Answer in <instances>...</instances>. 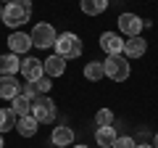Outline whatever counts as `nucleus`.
<instances>
[{
    "instance_id": "nucleus-11",
    "label": "nucleus",
    "mask_w": 158,
    "mask_h": 148,
    "mask_svg": "<svg viewBox=\"0 0 158 148\" xmlns=\"http://www.w3.org/2000/svg\"><path fill=\"white\" fill-rule=\"evenodd\" d=\"M50 143H53L56 148H66V146H74V130H71V127H63V124L53 127Z\"/></svg>"
},
{
    "instance_id": "nucleus-9",
    "label": "nucleus",
    "mask_w": 158,
    "mask_h": 148,
    "mask_svg": "<svg viewBox=\"0 0 158 148\" xmlns=\"http://www.w3.org/2000/svg\"><path fill=\"white\" fill-rule=\"evenodd\" d=\"M16 95H21V85H19L16 74H3L0 77V98L3 101H13Z\"/></svg>"
},
{
    "instance_id": "nucleus-18",
    "label": "nucleus",
    "mask_w": 158,
    "mask_h": 148,
    "mask_svg": "<svg viewBox=\"0 0 158 148\" xmlns=\"http://www.w3.org/2000/svg\"><path fill=\"white\" fill-rule=\"evenodd\" d=\"M16 122H19V116H16V111H13L11 106H8V108H0V132L16 130Z\"/></svg>"
},
{
    "instance_id": "nucleus-14",
    "label": "nucleus",
    "mask_w": 158,
    "mask_h": 148,
    "mask_svg": "<svg viewBox=\"0 0 158 148\" xmlns=\"http://www.w3.org/2000/svg\"><path fill=\"white\" fill-rule=\"evenodd\" d=\"M42 66H45V77H61L63 72H66V58H61V56H56L53 53L48 61H42Z\"/></svg>"
},
{
    "instance_id": "nucleus-30",
    "label": "nucleus",
    "mask_w": 158,
    "mask_h": 148,
    "mask_svg": "<svg viewBox=\"0 0 158 148\" xmlns=\"http://www.w3.org/2000/svg\"><path fill=\"white\" fill-rule=\"evenodd\" d=\"M0 3H3V0H0ZM6 3H11V0H6Z\"/></svg>"
},
{
    "instance_id": "nucleus-22",
    "label": "nucleus",
    "mask_w": 158,
    "mask_h": 148,
    "mask_svg": "<svg viewBox=\"0 0 158 148\" xmlns=\"http://www.w3.org/2000/svg\"><path fill=\"white\" fill-rule=\"evenodd\" d=\"M111 148H137V140H135V137H129V135H118L116 140H113Z\"/></svg>"
},
{
    "instance_id": "nucleus-1",
    "label": "nucleus",
    "mask_w": 158,
    "mask_h": 148,
    "mask_svg": "<svg viewBox=\"0 0 158 148\" xmlns=\"http://www.w3.org/2000/svg\"><path fill=\"white\" fill-rule=\"evenodd\" d=\"M3 24L11 29H19L32 19V0H11L3 6Z\"/></svg>"
},
{
    "instance_id": "nucleus-26",
    "label": "nucleus",
    "mask_w": 158,
    "mask_h": 148,
    "mask_svg": "<svg viewBox=\"0 0 158 148\" xmlns=\"http://www.w3.org/2000/svg\"><path fill=\"white\" fill-rule=\"evenodd\" d=\"M153 148H158V132L153 135Z\"/></svg>"
},
{
    "instance_id": "nucleus-29",
    "label": "nucleus",
    "mask_w": 158,
    "mask_h": 148,
    "mask_svg": "<svg viewBox=\"0 0 158 148\" xmlns=\"http://www.w3.org/2000/svg\"><path fill=\"white\" fill-rule=\"evenodd\" d=\"M74 148H87V146H74Z\"/></svg>"
},
{
    "instance_id": "nucleus-6",
    "label": "nucleus",
    "mask_w": 158,
    "mask_h": 148,
    "mask_svg": "<svg viewBox=\"0 0 158 148\" xmlns=\"http://www.w3.org/2000/svg\"><path fill=\"white\" fill-rule=\"evenodd\" d=\"M116 24H118V32L127 34V37H140L142 27H145V21H142L137 13H118Z\"/></svg>"
},
{
    "instance_id": "nucleus-8",
    "label": "nucleus",
    "mask_w": 158,
    "mask_h": 148,
    "mask_svg": "<svg viewBox=\"0 0 158 148\" xmlns=\"http://www.w3.org/2000/svg\"><path fill=\"white\" fill-rule=\"evenodd\" d=\"M100 48L108 56H118V53H124V40H121L118 32H103L100 34Z\"/></svg>"
},
{
    "instance_id": "nucleus-12",
    "label": "nucleus",
    "mask_w": 158,
    "mask_h": 148,
    "mask_svg": "<svg viewBox=\"0 0 158 148\" xmlns=\"http://www.w3.org/2000/svg\"><path fill=\"white\" fill-rule=\"evenodd\" d=\"M145 50H148V42L142 37H127L124 40V56L127 58H140V56H145Z\"/></svg>"
},
{
    "instance_id": "nucleus-5",
    "label": "nucleus",
    "mask_w": 158,
    "mask_h": 148,
    "mask_svg": "<svg viewBox=\"0 0 158 148\" xmlns=\"http://www.w3.org/2000/svg\"><path fill=\"white\" fill-rule=\"evenodd\" d=\"M32 116L40 124H50L56 122V101L50 95H37L32 101Z\"/></svg>"
},
{
    "instance_id": "nucleus-20",
    "label": "nucleus",
    "mask_w": 158,
    "mask_h": 148,
    "mask_svg": "<svg viewBox=\"0 0 158 148\" xmlns=\"http://www.w3.org/2000/svg\"><path fill=\"white\" fill-rule=\"evenodd\" d=\"M13 111H16V116H29V114H32V98H27V95H24V93H21V95H16V98H13Z\"/></svg>"
},
{
    "instance_id": "nucleus-15",
    "label": "nucleus",
    "mask_w": 158,
    "mask_h": 148,
    "mask_svg": "<svg viewBox=\"0 0 158 148\" xmlns=\"http://www.w3.org/2000/svg\"><path fill=\"white\" fill-rule=\"evenodd\" d=\"M108 6H111L108 0H79V8L85 16H100V13H106Z\"/></svg>"
},
{
    "instance_id": "nucleus-31",
    "label": "nucleus",
    "mask_w": 158,
    "mask_h": 148,
    "mask_svg": "<svg viewBox=\"0 0 158 148\" xmlns=\"http://www.w3.org/2000/svg\"><path fill=\"white\" fill-rule=\"evenodd\" d=\"M108 3H111V0H108Z\"/></svg>"
},
{
    "instance_id": "nucleus-23",
    "label": "nucleus",
    "mask_w": 158,
    "mask_h": 148,
    "mask_svg": "<svg viewBox=\"0 0 158 148\" xmlns=\"http://www.w3.org/2000/svg\"><path fill=\"white\" fill-rule=\"evenodd\" d=\"M34 85H37V93H40V95H48L50 87H53V82H50V77H42V80H37Z\"/></svg>"
},
{
    "instance_id": "nucleus-17",
    "label": "nucleus",
    "mask_w": 158,
    "mask_h": 148,
    "mask_svg": "<svg viewBox=\"0 0 158 148\" xmlns=\"http://www.w3.org/2000/svg\"><path fill=\"white\" fill-rule=\"evenodd\" d=\"M116 137H118V132L113 130V127H98V130H95V140H98L100 148H111Z\"/></svg>"
},
{
    "instance_id": "nucleus-25",
    "label": "nucleus",
    "mask_w": 158,
    "mask_h": 148,
    "mask_svg": "<svg viewBox=\"0 0 158 148\" xmlns=\"http://www.w3.org/2000/svg\"><path fill=\"white\" fill-rule=\"evenodd\" d=\"M137 148H153L150 143H137Z\"/></svg>"
},
{
    "instance_id": "nucleus-4",
    "label": "nucleus",
    "mask_w": 158,
    "mask_h": 148,
    "mask_svg": "<svg viewBox=\"0 0 158 148\" xmlns=\"http://www.w3.org/2000/svg\"><path fill=\"white\" fill-rule=\"evenodd\" d=\"M29 37H32V48H37V50H48V48L56 45L58 32H56V27H53V24H48V21H37Z\"/></svg>"
},
{
    "instance_id": "nucleus-3",
    "label": "nucleus",
    "mask_w": 158,
    "mask_h": 148,
    "mask_svg": "<svg viewBox=\"0 0 158 148\" xmlns=\"http://www.w3.org/2000/svg\"><path fill=\"white\" fill-rule=\"evenodd\" d=\"M56 56H61V58H79L82 56V40H79V34H74V32H63V34H58V40H56Z\"/></svg>"
},
{
    "instance_id": "nucleus-21",
    "label": "nucleus",
    "mask_w": 158,
    "mask_h": 148,
    "mask_svg": "<svg viewBox=\"0 0 158 148\" xmlns=\"http://www.w3.org/2000/svg\"><path fill=\"white\" fill-rule=\"evenodd\" d=\"M95 124L98 127H111L113 124V111L111 108H100V111L95 114Z\"/></svg>"
},
{
    "instance_id": "nucleus-19",
    "label": "nucleus",
    "mask_w": 158,
    "mask_h": 148,
    "mask_svg": "<svg viewBox=\"0 0 158 148\" xmlns=\"http://www.w3.org/2000/svg\"><path fill=\"white\" fill-rule=\"evenodd\" d=\"M103 77H106L103 61H90V63L85 66V80H90V82H100Z\"/></svg>"
},
{
    "instance_id": "nucleus-24",
    "label": "nucleus",
    "mask_w": 158,
    "mask_h": 148,
    "mask_svg": "<svg viewBox=\"0 0 158 148\" xmlns=\"http://www.w3.org/2000/svg\"><path fill=\"white\" fill-rule=\"evenodd\" d=\"M21 93H24L27 98H32V101L40 95V93H37V85H34V82H27V85H21Z\"/></svg>"
},
{
    "instance_id": "nucleus-28",
    "label": "nucleus",
    "mask_w": 158,
    "mask_h": 148,
    "mask_svg": "<svg viewBox=\"0 0 158 148\" xmlns=\"http://www.w3.org/2000/svg\"><path fill=\"white\" fill-rule=\"evenodd\" d=\"M0 16H3V3H0Z\"/></svg>"
},
{
    "instance_id": "nucleus-10",
    "label": "nucleus",
    "mask_w": 158,
    "mask_h": 148,
    "mask_svg": "<svg viewBox=\"0 0 158 148\" xmlns=\"http://www.w3.org/2000/svg\"><path fill=\"white\" fill-rule=\"evenodd\" d=\"M8 48H11V53H16V56H24V53L32 50V37L24 32H11L8 34Z\"/></svg>"
},
{
    "instance_id": "nucleus-7",
    "label": "nucleus",
    "mask_w": 158,
    "mask_h": 148,
    "mask_svg": "<svg viewBox=\"0 0 158 148\" xmlns=\"http://www.w3.org/2000/svg\"><path fill=\"white\" fill-rule=\"evenodd\" d=\"M21 77L27 82H37V80H42L45 77V66H42V61H37V58H32V56H27L21 61Z\"/></svg>"
},
{
    "instance_id": "nucleus-2",
    "label": "nucleus",
    "mask_w": 158,
    "mask_h": 148,
    "mask_svg": "<svg viewBox=\"0 0 158 148\" xmlns=\"http://www.w3.org/2000/svg\"><path fill=\"white\" fill-rule=\"evenodd\" d=\"M103 69H106V77L111 82H124V80H129V74H132L129 58H127L124 53H118V56H108L106 61H103Z\"/></svg>"
},
{
    "instance_id": "nucleus-27",
    "label": "nucleus",
    "mask_w": 158,
    "mask_h": 148,
    "mask_svg": "<svg viewBox=\"0 0 158 148\" xmlns=\"http://www.w3.org/2000/svg\"><path fill=\"white\" fill-rule=\"evenodd\" d=\"M0 148H6V140H3V132H0Z\"/></svg>"
},
{
    "instance_id": "nucleus-16",
    "label": "nucleus",
    "mask_w": 158,
    "mask_h": 148,
    "mask_svg": "<svg viewBox=\"0 0 158 148\" xmlns=\"http://www.w3.org/2000/svg\"><path fill=\"white\" fill-rule=\"evenodd\" d=\"M19 69H21V58L16 53H3L0 56V77L3 74H16Z\"/></svg>"
},
{
    "instance_id": "nucleus-13",
    "label": "nucleus",
    "mask_w": 158,
    "mask_h": 148,
    "mask_svg": "<svg viewBox=\"0 0 158 148\" xmlns=\"http://www.w3.org/2000/svg\"><path fill=\"white\" fill-rule=\"evenodd\" d=\"M37 130H40V122L34 119L32 114H29V116H19L16 132H19L21 137H34V135H37Z\"/></svg>"
}]
</instances>
